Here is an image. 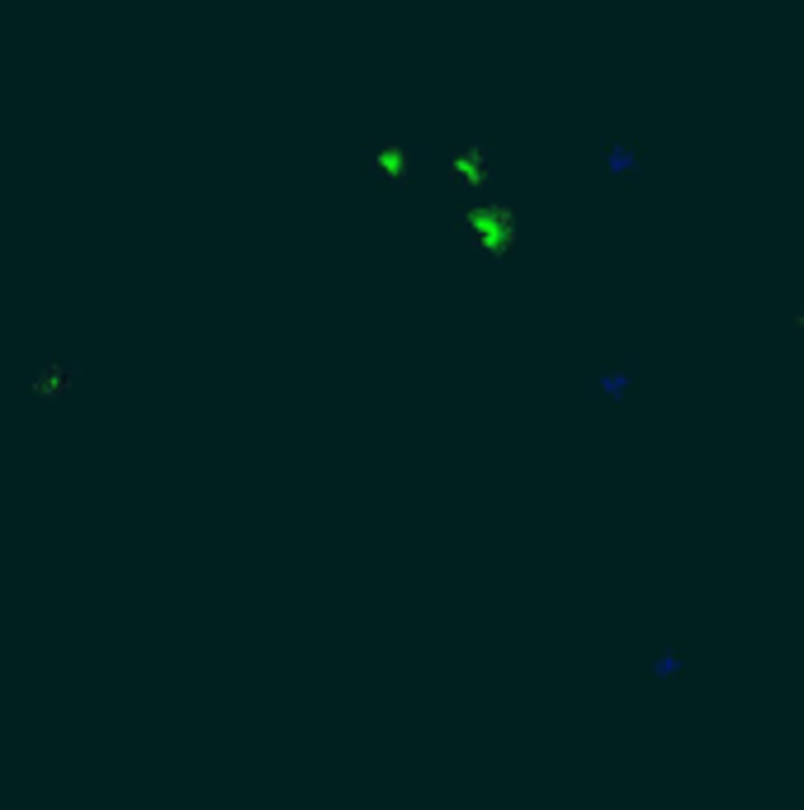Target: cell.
Masks as SVG:
<instances>
[{
    "mask_svg": "<svg viewBox=\"0 0 804 810\" xmlns=\"http://www.w3.org/2000/svg\"><path fill=\"white\" fill-rule=\"evenodd\" d=\"M691 668V645L686 640H668V645H658L653 649V659H649V678L663 688V682H676Z\"/></svg>",
    "mask_w": 804,
    "mask_h": 810,
    "instance_id": "3",
    "label": "cell"
},
{
    "mask_svg": "<svg viewBox=\"0 0 804 810\" xmlns=\"http://www.w3.org/2000/svg\"><path fill=\"white\" fill-rule=\"evenodd\" d=\"M601 185L605 190H639L643 175H649V148L634 143V138H620V143H611L601 152Z\"/></svg>",
    "mask_w": 804,
    "mask_h": 810,
    "instance_id": "1",
    "label": "cell"
},
{
    "mask_svg": "<svg viewBox=\"0 0 804 810\" xmlns=\"http://www.w3.org/2000/svg\"><path fill=\"white\" fill-rule=\"evenodd\" d=\"M795 323H800V327H804V308H800V313H795Z\"/></svg>",
    "mask_w": 804,
    "mask_h": 810,
    "instance_id": "4",
    "label": "cell"
},
{
    "mask_svg": "<svg viewBox=\"0 0 804 810\" xmlns=\"http://www.w3.org/2000/svg\"><path fill=\"white\" fill-rule=\"evenodd\" d=\"M639 379H643V365H620V369H611V375H597V379H587L582 384V398L587 403H630L634 394H639Z\"/></svg>",
    "mask_w": 804,
    "mask_h": 810,
    "instance_id": "2",
    "label": "cell"
}]
</instances>
